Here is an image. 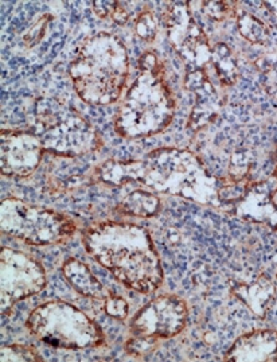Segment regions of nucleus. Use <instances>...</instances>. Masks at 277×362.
I'll use <instances>...</instances> for the list:
<instances>
[{
  "label": "nucleus",
  "instance_id": "dca6fc26",
  "mask_svg": "<svg viewBox=\"0 0 277 362\" xmlns=\"http://www.w3.org/2000/svg\"><path fill=\"white\" fill-rule=\"evenodd\" d=\"M211 76L216 77V80L223 86L236 84L238 77L236 58L225 43L218 42L213 46L210 78Z\"/></svg>",
  "mask_w": 277,
  "mask_h": 362
},
{
  "label": "nucleus",
  "instance_id": "9d476101",
  "mask_svg": "<svg viewBox=\"0 0 277 362\" xmlns=\"http://www.w3.org/2000/svg\"><path fill=\"white\" fill-rule=\"evenodd\" d=\"M43 146L34 132L1 129L0 168L1 174L13 178H26L41 165Z\"/></svg>",
  "mask_w": 277,
  "mask_h": 362
},
{
  "label": "nucleus",
  "instance_id": "f8f14e48",
  "mask_svg": "<svg viewBox=\"0 0 277 362\" xmlns=\"http://www.w3.org/2000/svg\"><path fill=\"white\" fill-rule=\"evenodd\" d=\"M277 192V177L254 183L236 205V214L250 223L268 225L277 229V205L273 195Z\"/></svg>",
  "mask_w": 277,
  "mask_h": 362
},
{
  "label": "nucleus",
  "instance_id": "c85d7f7f",
  "mask_svg": "<svg viewBox=\"0 0 277 362\" xmlns=\"http://www.w3.org/2000/svg\"><path fill=\"white\" fill-rule=\"evenodd\" d=\"M47 16L42 18L41 21L34 26V28H31V31H28V34H26L23 37V41L28 46H34L35 43H38V41L41 40L42 35H43V31L46 28V23H47Z\"/></svg>",
  "mask_w": 277,
  "mask_h": 362
},
{
  "label": "nucleus",
  "instance_id": "9b49d317",
  "mask_svg": "<svg viewBox=\"0 0 277 362\" xmlns=\"http://www.w3.org/2000/svg\"><path fill=\"white\" fill-rule=\"evenodd\" d=\"M184 86L194 96L189 128L196 131L217 117L225 104V98L204 70H186Z\"/></svg>",
  "mask_w": 277,
  "mask_h": 362
},
{
  "label": "nucleus",
  "instance_id": "cd10ccee",
  "mask_svg": "<svg viewBox=\"0 0 277 362\" xmlns=\"http://www.w3.org/2000/svg\"><path fill=\"white\" fill-rule=\"evenodd\" d=\"M116 4H117V1H112V0H98V1L92 3L95 14L102 19L111 18Z\"/></svg>",
  "mask_w": 277,
  "mask_h": 362
},
{
  "label": "nucleus",
  "instance_id": "1a4fd4ad",
  "mask_svg": "<svg viewBox=\"0 0 277 362\" xmlns=\"http://www.w3.org/2000/svg\"><path fill=\"white\" fill-rule=\"evenodd\" d=\"M187 322V307L178 298L165 295L143 307L131 322L134 335L171 338L179 334Z\"/></svg>",
  "mask_w": 277,
  "mask_h": 362
},
{
  "label": "nucleus",
  "instance_id": "c756f323",
  "mask_svg": "<svg viewBox=\"0 0 277 362\" xmlns=\"http://www.w3.org/2000/svg\"><path fill=\"white\" fill-rule=\"evenodd\" d=\"M140 69L141 71H159L160 64L153 53L147 52L140 58Z\"/></svg>",
  "mask_w": 277,
  "mask_h": 362
},
{
  "label": "nucleus",
  "instance_id": "bb28decb",
  "mask_svg": "<svg viewBox=\"0 0 277 362\" xmlns=\"http://www.w3.org/2000/svg\"><path fill=\"white\" fill-rule=\"evenodd\" d=\"M129 6L131 3H123V1H117L114 10H113V14H112L111 19L117 23V25H124L129 18H131V10H129Z\"/></svg>",
  "mask_w": 277,
  "mask_h": 362
},
{
  "label": "nucleus",
  "instance_id": "a211bd4d",
  "mask_svg": "<svg viewBox=\"0 0 277 362\" xmlns=\"http://www.w3.org/2000/svg\"><path fill=\"white\" fill-rule=\"evenodd\" d=\"M120 209L126 214L147 218V217H153L159 211L160 199L150 192L134 190L122 199Z\"/></svg>",
  "mask_w": 277,
  "mask_h": 362
},
{
  "label": "nucleus",
  "instance_id": "aec40b11",
  "mask_svg": "<svg viewBox=\"0 0 277 362\" xmlns=\"http://www.w3.org/2000/svg\"><path fill=\"white\" fill-rule=\"evenodd\" d=\"M1 362H40L43 361L38 351L26 345H3L0 349Z\"/></svg>",
  "mask_w": 277,
  "mask_h": 362
},
{
  "label": "nucleus",
  "instance_id": "4be33fe9",
  "mask_svg": "<svg viewBox=\"0 0 277 362\" xmlns=\"http://www.w3.org/2000/svg\"><path fill=\"white\" fill-rule=\"evenodd\" d=\"M250 159L252 158L248 151H238V153H233V156L230 159L229 173L236 183L245 180L247 174L249 173L250 163H252Z\"/></svg>",
  "mask_w": 277,
  "mask_h": 362
},
{
  "label": "nucleus",
  "instance_id": "f3484780",
  "mask_svg": "<svg viewBox=\"0 0 277 362\" xmlns=\"http://www.w3.org/2000/svg\"><path fill=\"white\" fill-rule=\"evenodd\" d=\"M96 173L101 181L114 186L128 181L138 182L141 175V160H108L98 166Z\"/></svg>",
  "mask_w": 277,
  "mask_h": 362
},
{
  "label": "nucleus",
  "instance_id": "2eb2a0df",
  "mask_svg": "<svg viewBox=\"0 0 277 362\" xmlns=\"http://www.w3.org/2000/svg\"><path fill=\"white\" fill-rule=\"evenodd\" d=\"M62 272L70 286L86 298L105 300L111 293L98 281V278L90 272L88 265L76 259H69L62 265Z\"/></svg>",
  "mask_w": 277,
  "mask_h": 362
},
{
  "label": "nucleus",
  "instance_id": "412c9836",
  "mask_svg": "<svg viewBox=\"0 0 277 362\" xmlns=\"http://www.w3.org/2000/svg\"><path fill=\"white\" fill-rule=\"evenodd\" d=\"M159 338L147 335H134L126 341V351L132 356H147L158 348Z\"/></svg>",
  "mask_w": 277,
  "mask_h": 362
},
{
  "label": "nucleus",
  "instance_id": "423d86ee",
  "mask_svg": "<svg viewBox=\"0 0 277 362\" xmlns=\"http://www.w3.org/2000/svg\"><path fill=\"white\" fill-rule=\"evenodd\" d=\"M26 326L31 334L53 348H96L104 342V335L96 322L61 300L37 307L28 315Z\"/></svg>",
  "mask_w": 277,
  "mask_h": 362
},
{
  "label": "nucleus",
  "instance_id": "f03ea898",
  "mask_svg": "<svg viewBox=\"0 0 277 362\" xmlns=\"http://www.w3.org/2000/svg\"><path fill=\"white\" fill-rule=\"evenodd\" d=\"M129 71L123 42L110 33L86 38L70 62V78L77 95L90 105L117 101Z\"/></svg>",
  "mask_w": 277,
  "mask_h": 362
},
{
  "label": "nucleus",
  "instance_id": "5701e85b",
  "mask_svg": "<svg viewBox=\"0 0 277 362\" xmlns=\"http://www.w3.org/2000/svg\"><path fill=\"white\" fill-rule=\"evenodd\" d=\"M199 6L204 14L217 22L225 21L233 13V8L230 7L233 3L230 1H201Z\"/></svg>",
  "mask_w": 277,
  "mask_h": 362
},
{
  "label": "nucleus",
  "instance_id": "393cba45",
  "mask_svg": "<svg viewBox=\"0 0 277 362\" xmlns=\"http://www.w3.org/2000/svg\"><path fill=\"white\" fill-rule=\"evenodd\" d=\"M104 302H105V313L108 315H111L112 318H114V320H125L126 318L129 306L125 299L111 293Z\"/></svg>",
  "mask_w": 277,
  "mask_h": 362
},
{
  "label": "nucleus",
  "instance_id": "ddd939ff",
  "mask_svg": "<svg viewBox=\"0 0 277 362\" xmlns=\"http://www.w3.org/2000/svg\"><path fill=\"white\" fill-rule=\"evenodd\" d=\"M226 362H277V332L259 330L242 335L225 353Z\"/></svg>",
  "mask_w": 277,
  "mask_h": 362
},
{
  "label": "nucleus",
  "instance_id": "b1692460",
  "mask_svg": "<svg viewBox=\"0 0 277 362\" xmlns=\"http://www.w3.org/2000/svg\"><path fill=\"white\" fill-rule=\"evenodd\" d=\"M135 30L141 40L147 42H153L158 34V21L153 13H143L138 15Z\"/></svg>",
  "mask_w": 277,
  "mask_h": 362
},
{
  "label": "nucleus",
  "instance_id": "4468645a",
  "mask_svg": "<svg viewBox=\"0 0 277 362\" xmlns=\"http://www.w3.org/2000/svg\"><path fill=\"white\" fill-rule=\"evenodd\" d=\"M232 293L249 307L253 314L264 318L276 299V286L272 279L263 274L247 283L236 284Z\"/></svg>",
  "mask_w": 277,
  "mask_h": 362
},
{
  "label": "nucleus",
  "instance_id": "a878e982",
  "mask_svg": "<svg viewBox=\"0 0 277 362\" xmlns=\"http://www.w3.org/2000/svg\"><path fill=\"white\" fill-rule=\"evenodd\" d=\"M238 183L237 185L235 183L233 186H226L218 190V197L221 202H238L240 199H242V197L245 195L248 189H245Z\"/></svg>",
  "mask_w": 277,
  "mask_h": 362
},
{
  "label": "nucleus",
  "instance_id": "6e6552de",
  "mask_svg": "<svg viewBox=\"0 0 277 362\" xmlns=\"http://www.w3.org/2000/svg\"><path fill=\"white\" fill-rule=\"evenodd\" d=\"M46 286L45 268L23 252L1 248L0 310L6 314L16 302L41 293Z\"/></svg>",
  "mask_w": 277,
  "mask_h": 362
},
{
  "label": "nucleus",
  "instance_id": "2f4dec72",
  "mask_svg": "<svg viewBox=\"0 0 277 362\" xmlns=\"http://www.w3.org/2000/svg\"><path fill=\"white\" fill-rule=\"evenodd\" d=\"M276 155H277V151H276Z\"/></svg>",
  "mask_w": 277,
  "mask_h": 362
},
{
  "label": "nucleus",
  "instance_id": "7c9ffc66",
  "mask_svg": "<svg viewBox=\"0 0 277 362\" xmlns=\"http://www.w3.org/2000/svg\"><path fill=\"white\" fill-rule=\"evenodd\" d=\"M264 6L269 7V8H271V11H272L273 14L276 15L277 18V1H268V3H264Z\"/></svg>",
  "mask_w": 277,
  "mask_h": 362
},
{
  "label": "nucleus",
  "instance_id": "20e7f679",
  "mask_svg": "<svg viewBox=\"0 0 277 362\" xmlns=\"http://www.w3.org/2000/svg\"><path fill=\"white\" fill-rule=\"evenodd\" d=\"M175 103L162 71H141L116 115V131L126 139L151 136L172 122Z\"/></svg>",
  "mask_w": 277,
  "mask_h": 362
},
{
  "label": "nucleus",
  "instance_id": "6ab92c4d",
  "mask_svg": "<svg viewBox=\"0 0 277 362\" xmlns=\"http://www.w3.org/2000/svg\"><path fill=\"white\" fill-rule=\"evenodd\" d=\"M237 28H238L240 34L249 42L256 43V45H265L271 40L269 28L264 23L263 21H260L254 15L242 14L241 16H238Z\"/></svg>",
  "mask_w": 277,
  "mask_h": 362
},
{
  "label": "nucleus",
  "instance_id": "7ed1b4c3",
  "mask_svg": "<svg viewBox=\"0 0 277 362\" xmlns=\"http://www.w3.org/2000/svg\"><path fill=\"white\" fill-rule=\"evenodd\" d=\"M140 182L158 193L178 195L201 205L220 206L217 180L194 153L159 148L141 159Z\"/></svg>",
  "mask_w": 277,
  "mask_h": 362
},
{
  "label": "nucleus",
  "instance_id": "0eeeda50",
  "mask_svg": "<svg viewBox=\"0 0 277 362\" xmlns=\"http://www.w3.org/2000/svg\"><path fill=\"white\" fill-rule=\"evenodd\" d=\"M0 229L28 244L54 245L70 240L76 225L68 216L54 210L30 205L18 198H7L0 205Z\"/></svg>",
  "mask_w": 277,
  "mask_h": 362
},
{
  "label": "nucleus",
  "instance_id": "39448f33",
  "mask_svg": "<svg viewBox=\"0 0 277 362\" xmlns=\"http://www.w3.org/2000/svg\"><path fill=\"white\" fill-rule=\"evenodd\" d=\"M33 132L45 151L62 158H77L100 147L92 124L68 104L56 98L42 96L34 104Z\"/></svg>",
  "mask_w": 277,
  "mask_h": 362
},
{
  "label": "nucleus",
  "instance_id": "f257e3e1",
  "mask_svg": "<svg viewBox=\"0 0 277 362\" xmlns=\"http://www.w3.org/2000/svg\"><path fill=\"white\" fill-rule=\"evenodd\" d=\"M85 250L124 286L141 293L155 291L163 280L159 255L147 229L136 223H100L83 236Z\"/></svg>",
  "mask_w": 277,
  "mask_h": 362
}]
</instances>
